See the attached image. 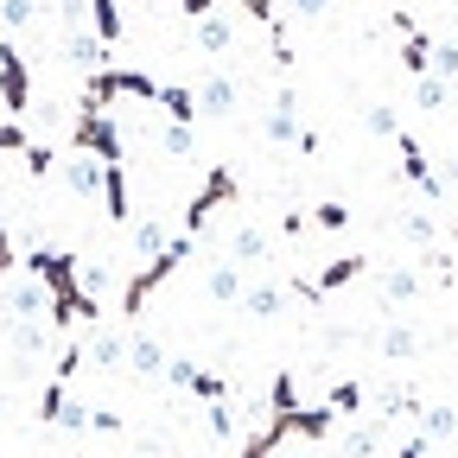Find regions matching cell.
<instances>
[{
  "mask_svg": "<svg viewBox=\"0 0 458 458\" xmlns=\"http://www.w3.org/2000/svg\"><path fill=\"white\" fill-rule=\"evenodd\" d=\"M26 102H32V71H26L20 45L0 38V108H7V114H26Z\"/></svg>",
  "mask_w": 458,
  "mask_h": 458,
  "instance_id": "1",
  "label": "cell"
},
{
  "mask_svg": "<svg viewBox=\"0 0 458 458\" xmlns=\"http://www.w3.org/2000/svg\"><path fill=\"white\" fill-rule=\"evenodd\" d=\"M229 198H236V172H229V165H210L204 191H198V198H191V210H185V236H198V229L210 223V210H223Z\"/></svg>",
  "mask_w": 458,
  "mask_h": 458,
  "instance_id": "2",
  "label": "cell"
},
{
  "mask_svg": "<svg viewBox=\"0 0 458 458\" xmlns=\"http://www.w3.org/2000/svg\"><path fill=\"white\" fill-rule=\"evenodd\" d=\"M261 134H267V140H280V147H286V140L300 147V134H306V128H300V96H293V89H280V96H274L267 122H261Z\"/></svg>",
  "mask_w": 458,
  "mask_h": 458,
  "instance_id": "3",
  "label": "cell"
},
{
  "mask_svg": "<svg viewBox=\"0 0 458 458\" xmlns=\"http://www.w3.org/2000/svg\"><path fill=\"white\" fill-rule=\"evenodd\" d=\"M83 363H89V369H122V363H128V337L89 331V337H83Z\"/></svg>",
  "mask_w": 458,
  "mask_h": 458,
  "instance_id": "4",
  "label": "cell"
},
{
  "mask_svg": "<svg viewBox=\"0 0 458 458\" xmlns=\"http://www.w3.org/2000/svg\"><path fill=\"white\" fill-rule=\"evenodd\" d=\"M204 293H210V300H223V306H236V300H242V261H210Z\"/></svg>",
  "mask_w": 458,
  "mask_h": 458,
  "instance_id": "5",
  "label": "cell"
},
{
  "mask_svg": "<svg viewBox=\"0 0 458 458\" xmlns=\"http://www.w3.org/2000/svg\"><path fill=\"white\" fill-rule=\"evenodd\" d=\"M64 185H71L77 198H102V159L71 153V159H64Z\"/></svg>",
  "mask_w": 458,
  "mask_h": 458,
  "instance_id": "6",
  "label": "cell"
},
{
  "mask_svg": "<svg viewBox=\"0 0 458 458\" xmlns=\"http://www.w3.org/2000/svg\"><path fill=\"white\" fill-rule=\"evenodd\" d=\"M229 45H236V20H229L223 7H216V13H204V20H198V51H210V57H223Z\"/></svg>",
  "mask_w": 458,
  "mask_h": 458,
  "instance_id": "7",
  "label": "cell"
},
{
  "mask_svg": "<svg viewBox=\"0 0 458 458\" xmlns=\"http://www.w3.org/2000/svg\"><path fill=\"white\" fill-rule=\"evenodd\" d=\"M229 108H236V77H204L198 83V114H229Z\"/></svg>",
  "mask_w": 458,
  "mask_h": 458,
  "instance_id": "8",
  "label": "cell"
},
{
  "mask_svg": "<svg viewBox=\"0 0 458 458\" xmlns=\"http://www.w3.org/2000/svg\"><path fill=\"white\" fill-rule=\"evenodd\" d=\"M401 71H408V77H427V71H433V38L414 32V26L401 32Z\"/></svg>",
  "mask_w": 458,
  "mask_h": 458,
  "instance_id": "9",
  "label": "cell"
},
{
  "mask_svg": "<svg viewBox=\"0 0 458 458\" xmlns=\"http://www.w3.org/2000/svg\"><path fill=\"white\" fill-rule=\"evenodd\" d=\"M165 363H172V357L159 351L153 337H128V369H134V376H165Z\"/></svg>",
  "mask_w": 458,
  "mask_h": 458,
  "instance_id": "10",
  "label": "cell"
},
{
  "mask_svg": "<svg viewBox=\"0 0 458 458\" xmlns=\"http://www.w3.org/2000/svg\"><path fill=\"white\" fill-rule=\"evenodd\" d=\"M249 318H274L286 306V286H242V300H236Z\"/></svg>",
  "mask_w": 458,
  "mask_h": 458,
  "instance_id": "11",
  "label": "cell"
},
{
  "mask_svg": "<svg viewBox=\"0 0 458 458\" xmlns=\"http://www.w3.org/2000/svg\"><path fill=\"white\" fill-rule=\"evenodd\" d=\"M89 26H96V38L108 51L122 45V7H114V0H89Z\"/></svg>",
  "mask_w": 458,
  "mask_h": 458,
  "instance_id": "12",
  "label": "cell"
},
{
  "mask_svg": "<svg viewBox=\"0 0 458 458\" xmlns=\"http://www.w3.org/2000/svg\"><path fill=\"white\" fill-rule=\"evenodd\" d=\"M382 357H388V363H408V357H420V337H414V325H388V331H382Z\"/></svg>",
  "mask_w": 458,
  "mask_h": 458,
  "instance_id": "13",
  "label": "cell"
},
{
  "mask_svg": "<svg viewBox=\"0 0 458 458\" xmlns=\"http://www.w3.org/2000/svg\"><path fill=\"white\" fill-rule=\"evenodd\" d=\"M445 102H452V83H445V77H433V71H427V77H414V108L439 114Z\"/></svg>",
  "mask_w": 458,
  "mask_h": 458,
  "instance_id": "14",
  "label": "cell"
},
{
  "mask_svg": "<svg viewBox=\"0 0 458 458\" xmlns=\"http://www.w3.org/2000/svg\"><path fill=\"white\" fill-rule=\"evenodd\" d=\"M229 255H236V261H267V236H261V229H236V236H229Z\"/></svg>",
  "mask_w": 458,
  "mask_h": 458,
  "instance_id": "15",
  "label": "cell"
},
{
  "mask_svg": "<svg viewBox=\"0 0 458 458\" xmlns=\"http://www.w3.org/2000/svg\"><path fill=\"white\" fill-rule=\"evenodd\" d=\"M420 433L427 439H458V408H420Z\"/></svg>",
  "mask_w": 458,
  "mask_h": 458,
  "instance_id": "16",
  "label": "cell"
},
{
  "mask_svg": "<svg viewBox=\"0 0 458 458\" xmlns=\"http://www.w3.org/2000/svg\"><path fill=\"white\" fill-rule=\"evenodd\" d=\"M382 293H388V306H401V300H414V293H420V274H414V267H388V280H382Z\"/></svg>",
  "mask_w": 458,
  "mask_h": 458,
  "instance_id": "17",
  "label": "cell"
},
{
  "mask_svg": "<svg viewBox=\"0 0 458 458\" xmlns=\"http://www.w3.org/2000/svg\"><path fill=\"white\" fill-rule=\"evenodd\" d=\"M32 20H38V0H0V26H7V32H20Z\"/></svg>",
  "mask_w": 458,
  "mask_h": 458,
  "instance_id": "18",
  "label": "cell"
},
{
  "mask_svg": "<svg viewBox=\"0 0 458 458\" xmlns=\"http://www.w3.org/2000/svg\"><path fill=\"white\" fill-rule=\"evenodd\" d=\"M159 249H165V229H159L153 216H147V223H134V255H147V261H153Z\"/></svg>",
  "mask_w": 458,
  "mask_h": 458,
  "instance_id": "19",
  "label": "cell"
},
{
  "mask_svg": "<svg viewBox=\"0 0 458 458\" xmlns=\"http://www.w3.org/2000/svg\"><path fill=\"white\" fill-rule=\"evenodd\" d=\"M433 77L458 83V38H439V45H433Z\"/></svg>",
  "mask_w": 458,
  "mask_h": 458,
  "instance_id": "20",
  "label": "cell"
},
{
  "mask_svg": "<svg viewBox=\"0 0 458 458\" xmlns=\"http://www.w3.org/2000/svg\"><path fill=\"white\" fill-rule=\"evenodd\" d=\"M159 147H165V159H185V153H191V128H179V122H165Z\"/></svg>",
  "mask_w": 458,
  "mask_h": 458,
  "instance_id": "21",
  "label": "cell"
},
{
  "mask_svg": "<svg viewBox=\"0 0 458 458\" xmlns=\"http://www.w3.org/2000/svg\"><path fill=\"white\" fill-rule=\"evenodd\" d=\"M331 408H337V414H357V408H363V382H337V388H331Z\"/></svg>",
  "mask_w": 458,
  "mask_h": 458,
  "instance_id": "22",
  "label": "cell"
},
{
  "mask_svg": "<svg viewBox=\"0 0 458 458\" xmlns=\"http://www.w3.org/2000/svg\"><path fill=\"white\" fill-rule=\"evenodd\" d=\"M26 147H32V140H26V128L7 114V122H0V153H26Z\"/></svg>",
  "mask_w": 458,
  "mask_h": 458,
  "instance_id": "23",
  "label": "cell"
},
{
  "mask_svg": "<svg viewBox=\"0 0 458 458\" xmlns=\"http://www.w3.org/2000/svg\"><path fill=\"white\" fill-rule=\"evenodd\" d=\"M363 122H369V134H382V140H394V134H401V128H394V108H382V102L363 114Z\"/></svg>",
  "mask_w": 458,
  "mask_h": 458,
  "instance_id": "24",
  "label": "cell"
},
{
  "mask_svg": "<svg viewBox=\"0 0 458 458\" xmlns=\"http://www.w3.org/2000/svg\"><path fill=\"white\" fill-rule=\"evenodd\" d=\"M312 223H318V229H344V223H351V210H344V204H318Z\"/></svg>",
  "mask_w": 458,
  "mask_h": 458,
  "instance_id": "25",
  "label": "cell"
},
{
  "mask_svg": "<svg viewBox=\"0 0 458 458\" xmlns=\"http://www.w3.org/2000/svg\"><path fill=\"white\" fill-rule=\"evenodd\" d=\"M427 452H433L427 433H414V439H401V445H394V458H427Z\"/></svg>",
  "mask_w": 458,
  "mask_h": 458,
  "instance_id": "26",
  "label": "cell"
},
{
  "mask_svg": "<svg viewBox=\"0 0 458 458\" xmlns=\"http://www.w3.org/2000/svg\"><path fill=\"white\" fill-rule=\"evenodd\" d=\"M408 236H414V242H433V216H427V210L408 216Z\"/></svg>",
  "mask_w": 458,
  "mask_h": 458,
  "instance_id": "27",
  "label": "cell"
},
{
  "mask_svg": "<svg viewBox=\"0 0 458 458\" xmlns=\"http://www.w3.org/2000/svg\"><path fill=\"white\" fill-rule=\"evenodd\" d=\"M20 255H13V236H7V223H0V274H13Z\"/></svg>",
  "mask_w": 458,
  "mask_h": 458,
  "instance_id": "28",
  "label": "cell"
},
{
  "mask_svg": "<svg viewBox=\"0 0 458 458\" xmlns=\"http://www.w3.org/2000/svg\"><path fill=\"white\" fill-rule=\"evenodd\" d=\"M286 7H293V13H300V20H318V13H325V7H331V0H286Z\"/></svg>",
  "mask_w": 458,
  "mask_h": 458,
  "instance_id": "29",
  "label": "cell"
},
{
  "mask_svg": "<svg viewBox=\"0 0 458 458\" xmlns=\"http://www.w3.org/2000/svg\"><path fill=\"white\" fill-rule=\"evenodd\" d=\"M204 13H216V0H185V20H204Z\"/></svg>",
  "mask_w": 458,
  "mask_h": 458,
  "instance_id": "30",
  "label": "cell"
},
{
  "mask_svg": "<svg viewBox=\"0 0 458 458\" xmlns=\"http://www.w3.org/2000/svg\"><path fill=\"white\" fill-rule=\"evenodd\" d=\"M286 458H312V452H286Z\"/></svg>",
  "mask_w": 458,
  "mask_h": 458,
  "instance_id": "31",
  "label": "cell"
}]
</instances>
